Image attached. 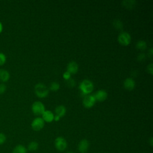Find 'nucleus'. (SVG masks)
Masks as SVG:
<instances>
[{
  "label": "nucleus",
  "instance_id": "nucleus-1",
  "mask_svg": "<svg viewBox=\"0 0 153 153\" xmlns=\"http://www.w3.org/2000/svg\"><path fill=\"white\" fill-rule=\"evenodd\" d=\"M79 88L82 94L85 96L90 94L94 89V84L93 82L88 79H83L79 84Z\"/></svg>",
  "mask_w": 153,
  "mask_h": 153
},
{
  "label": "nucleus",
  "instance_id": "nucleus-2",
  "mask_svg": "<svg viewBox=\"0 0 153 153\" xmlns=\"http://www.w3.org/2000/svg\"><path fill=\"white\" fill-rule=\"evenodd\" d=\"M34 92L37 97L39 98H45L49 93V89L45 84L39 82L35 85Z\"/></svg>",
  "mask_w": 153,
  "mask_h": 153
},
{
  "label": "nucleus",
  "instance_id": "nucleus-3",
  "mask_svg": "<svg viewBox=\"0 0 153 153\" xmlns=\"http://www.w3.org/2000/svg\"><path fill=\"white\" fill-rule=\"evenodd\" d=\"M54 146L60 152L65 151L68 147L67 141L63 137L58 136L54 140Z\"/></svg>",
  "mask_w": 153,
  "mask_h": 153
},
{
  "label": "nucleus",
  "instance_id": "nucleus-4",
  "mask_svg": "<svg viewBox=\"0 0 153 153\" xmlns=\"http://www.w3.org/2000/svg\"><path fill=\"white\" fill-rule=\"evenodd\" d=\"M118 41L120 44L123 46H127L129 45L131 41V35L127 32H121L118 36Z\"/></svg>",
  "mask_w": 153,
  "mask_h": 153
},
{
  "label": "nucleus",
  "instance_id": "nucleus-5",
  "mask_svg": "<svg viewBox=\"0 0 153 153\" xmlns=\"http://www.w3.org/2000/svg\"><path fill=\"white\" fill-rule=\"evenodd\" d=\"M32 111L36 115H42L45 111V108L44 103L40 101H36L32 105Z\"/></svg>",
  "mask_w": 153,
  "mask_h": 153
},
{
  "label": "nucleus",
  "instance_id": "nucleus-6",
  "mask_svg": "<svg viewBox=\"0 0 153 153\" xmlns=\"http://www.w3.org/2000/svg\"><path fill=\"white\" fill-rule=\"evenodd\" d=\"M45 122L41 117L35 118L31 123L32 128L36 131L42 130L44 127Z\"/></svg>",
  "mask_w": 153,
  "mask_h": 153
},
{
  "label": "nucleus",
  "instance_id": "nucleus-7",
  "mask_svg": "<svg viewBox=\"0 0 153 153\" xmlns=\"http://www.w3.org/2000/svg\"><path fill=\"white\" fill-rule=\"evenodd\" d=\"M96 103V99L94 96V95L88 94L85 96H84L83 100H82V104L83 106L85 108H92Z\"/></svg>",
  "mask_w": 153,
  "mask_h": 153
},
{
  "label": "nucleus",
  "instance_id": "nucleus-8",
  "mask_svg": "<svg viewBox=\"0 0 153 153\" xmlns=\"http://www.w3.org/2000/svg\"><path fill=\"white\" fill-rule=\"evenodd\" d=\"M90 142L86 139H83L78 144V150L80 153H86L89 148Z\"/></svg>",
  "mask_w": 153,
  "mask_h": 153
},
{
  "label": "nucleus",
  "instance_id": "nucleus-9",
  "mask_svg": "<svg viewBox=\"0 0 153 153\" xmlns=\"http://www.w3.org/2000/svg\"><path fill=\"white\" fill-rule=\"evenodd\" d=\"M96 101L98 102H103L108 97V93L106 90L101 89L97 90L94 95Z\"/></svg>",
  "mask_w": 153,
  "mask_h": 153
},
{
  "label": "nucleus",
  "instance_id": "nucleus-10",
  "mask_svg": "<svg viewBox=\"0 0 153 153\" xmlns=\"http://www.w3.org/2000/svg\"><path fill=\"white\" fill-rule=\"evenodd\" d=\"M67 71L68 72H69L71 75L72 74H75L78 72L79 66L78 64L75 62V61H71L68 63L67 67H66Z\"/></svg>",
  "mask_w": 153,
  "mask_h": 153
},
{
  "label": "nucleus",
  "instance_id": "nucleus-11",
  "mask_svg": "<svg viewBox=\"0 0 153 153\" xmlns=\"http://www.w3.org/2000/svg\"><path fill=\"white\" fill-rule=\"evenodd\" d=\"M123 85L126 90L128 91H131L136 86V82L133 78H127L124 81Z\"/></svg>",
  "mask_w": 153,
  "mask_h": 153
},
{
  "label": "nucleus",
  "instance_id": "nucleus-12",
  "mask_svg": "<svg viewBox=\"0 0 153 153\" xmlns=\"http://www.w3.org/2000/svg\"><path fill=\"white\" fill-rule=\"evenodd\" d=\"M54 114L49 110H45L44 113L42 114V118L44 121V122L47 123H51L54 121Z\"/></svg>",
  "mask_w": 153,
  "mask_h": 153
},
{
  "label": "nucleus",
  "instance_id": "nucleus-13",
  "mask_svg": "<svg viewBox=\"0 0 153 153\" xmlns=\"http://www.w3.org/2000/svg\"><path fill=\"white\" fill-rule=\"evenodd\" d=\"M10 75L9 72L4 69H0V81L5 82L8 81Z\"/></svg>",
  "mask_w": 153,
  "mask_h": 153
},
{
  "label": "nucleus",
  "instance_id": "nucleus-14",
  "mask_svg": "<svg viewBox=\"0 0 153 153\" xmlns=\"http://www.w3.org/2000/svg\"><path fill=\"white\" fill-rule=\"evenodd\" d=\"M66 112V109L65 106H64L63 105H59L56 106V108H55L56 115L59 116L60 118L64 117Z\"/></svg>",
  "mask_w": 153,
  "mask_h": 153
},
{
  "label": "nucleus",
  "instance_id": "nucleus-15",
  "mask_svg": "<svg viewBox=\"0 0 153 153\" xmlns=\"http://www.w3.org/2000/svg\"><path fill=\"white\" fill-rule=\"evenodd\" d=\"M27 148L23 145H17L14 147L12 153H27Z\"/></svg>",
  "mask_w": 153,
  "mask_h": 153
},
{
  "label": "nucleus",
  "instance_id": "nucleus-16",
  "mask_svg": "<svg viewBox=\"0 0 153 153\" xmlns=\"http://www.w3.org/2000/svg\"><path fill=\"white\" fill-rule=\"evenodd\" d=\"M38 147H39V144L37 142L31 141L27 145V150L31 152L35 151L38 149Z\"/></svg>",
  "mask_w": 153,
  "mask_h": 153
},
{
  "label": "nucleus",
  "instance_id": "nucleus-17",
  "mask_svg": "<svg viewBox=\"0 0 153 153\" xmlns=\"http://www.w3.org/2000/svg\"><path fill=\"white\" fill-rule=\"evenodd\" d=\"M136 47L137 50H144L147 47V44L146 42L143 40H139L138 41L136 44Z\"/></svg>",
  "mask_w": 153,
  "mask_h": 153
},
{
  "label": "nucleus",
  "instance_id": "nucleus-18",
  "mask_svg": "<svg viewBox=\"0 0 153 153\" xmlns=\"http://www.w3.org/2000/svg\"><path fill=\"white\" fill-rule=\"evenodd\" d=\"M136 1H123L122 2L123 5L127 8L131 9L136 5Z\"/></svg>",
  "mask_w": 153,
  "mask_h": 153
},
{
  "label": "nucleus",
  "instance_id": "nucleus-19",
  "mask_svg": "<svg viewBox=\"0 0 153 153\" xmlns=\"http://www.w3.org/2000/svg\"><path fill=\"white\" fill-rule=\"evenodd\" d=\"M112 25H113L114 27L115 28H116V29H117V30H121L123 27V23L121 22V20H120L118 19L114 20L112 23Z\"/></svg>",
  "mask_w": 153,
  "mask_h": 153
},
{
  "label": "nucleus",
  "instance_id": "nucleus-20",
  "mask_svg": "<svg viewBox=\"0 0 153 153\" xmlns=\"http://www.w3.org/2000/svg\"><path fill=\"white\" fill-rule=\"evenodd\" d=\"M60 88V84L56 81H53L50 84V89L53 91H57Z\"/></svg>",
  "mask_w": 153,
  "mask_h": 153
},
{
  "label": "nucleus",
  "instance_id": "nucleus-21",
  "mask_svg": "<svg viewBox=\"0 0 153 153\" xmlns=\"http://www.w3.org/2000/svg\"><path fill=\"white\" fill-rule=\"evenodd\" d=\"M7 60V57L5 54L2 52H0V66L3 65Z\"/></svg>",
  "mask_w": 153,
  "mask_h": 153
},
{
  "label": "nucleus",
  "instance_id": "nucleus-22",
  "mask_svg": "<svg viewBox=\"0 0 153 153\" xmlns=\"http://www.w3.org/2000/svg\"><path fill=\"white\" fill-rule=\"evenodd\" d=\"M6 139V136L2 133H0V145L4 144L5 142Z\"/></svg>",
  "mask_w": 153,
  "mask_h": 153
},
{
  "label": "nucleus",
  "instance_id": "nucleus-23",
  "mask_svg": "<svg viewBox=\"0 0 153 153\" xmlns=\"http://www.w3.org/2000/svg\"><path fill=\"white\" fill-rule=\"evenodd\" d=\"M137 60L140 61V62H142L143 60H145L146 59V56L144 53H140L138 56H137Z\"/></svg>",
  "mask_w": 153,
  "mask_h": 153
},
{
  "label": "nucleus",
  "instance_id": "nucleus-24",
  "mask_svg": "<svg viewBox=\"0 0 153 153\" xmlns=\"http://www.w3.org/2000/svg\"><path fill=\"white\" fill-rule=\"evenodd\" d=\"M147 71L149 74H150L151 75L153 74V65L152 63H149L148 66H147Z\"/></svg>",
  "mask_w": 153,
  "mask_h": 153
},
{
  "label": "nucleus",
  "instance_id": "nucleus-25",
  "mask_svg": "<svg viewBox=\"0 0 153 153\" xmlns=\"http://www.w3.org/2000/svg\"><path fill=\"white\" fill-rule=\"evenodd\" d=\"M7 87L6 85L4 83L0 84V94H3L6 91Z\"/></svg>",
  "mask_w": 153,
  "mask_h": 153
},
{
  "label": "nucleus",
  "instance_id": "nucleus-26",
  "mask_svg": "<svg viewBox=\"0 0 153 153\" xmlns=\"http://www.w3.org/2000/svg\"><path fill=\"white\" fill-rule=\"evenodd\" d=\"M71 74L68 72V71H65L63 74V78L65 79V80H68L69 79L71 78Z\"/></svg>",
  "mask_w": 153,
  "mask_h": 153
},
{
  "label": "nucleus",
  "instance_id": "nucleus-27",
  "mask_svg": "<svg viewBox=\"0 0 153 153\" xmlns=\"http://www.w3.org/2000/svg\"><path fill=\"white\" fill-rule=\"evenodd\" d=\"M67 82H68V85L69 87H73L75 85V84L74 79H72L71 78L70 79H69L68 80H67Z\"/></svg>",
  "mask_w": 153,
  "mask_h": 153
},
{
  "label": "nucleus",
  "instance_id": "nucleus-28",
  "mask_svg": "<svg viewBox=\"0 0 153 153\" xmlns=\"http://www.w3.org/2000/svg\"><path fill=\"white\" fill-rule=\"evenodd\" d=\"M60 119V117L57 115H54V121H59Z\"/></svg>",
  "mask_w": 153,
  "mask_h": 153
},
{
  "label": "nucleus",
  "instance_id": "nucleus-29",
  "mask_svg": "<svg viewBox=\"0 0 153 153\" xmlns=\"http://www.w3.org/2000/svg\"><path fill=\"white\" fill-rule=\"evenodd\" d=\"M2 30H3V25L2 22L0 21V33L2 32Z\"/></svg>",
  "mask_w": 153,
  "mask_h": 153
},
{
  "label": "nucleus",
  "instance_id": "nucleus-30",
  "mask_svg": "<svg viewBox=\"0 0 153 153\" xmlns=\"http://www.w3.org/2000/svg\"><path fill=\"white\" fill-rule=\"evenodd\" d=\"M149 56L150 57H152V48H151L149 51Z\"/></svg>",
  "mask_w": 153,
  "mask_h": 153
},
{
  "label": "nucleus",
  "instance_id": "nucleus-31",
  "mask_svg": "<svg viewBox=\"0 0 153 153\" xmlns=\"http://www.w3.org/2000/svg\"><path fill=\"white\" fill-rule=\"evenodd\" d=\"M66 153H74V152H72V151H68V152H66Z\"/></svg>",
  "mask_w": 153,
  "mask_h": 153
}]
</instances>
